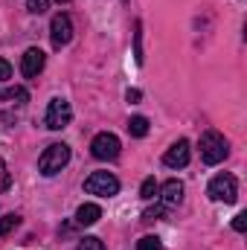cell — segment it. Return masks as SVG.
<instances>
[{
	"label": "cell",
	"mask_w": 247,
	"mask_h": 250,
	"mask_svg": "<svg viewBox=\"0 0 247 250\" xmlns=\"http://www.w3.org/2000/svg\"><path fill=\"white\" fill-rule=\"evenodd\" d=\"M67 163H70V146H67V143H53V146H47L44 154L38 157V172L47 175V178H53V175L62 172Z\"/></svg>",
	"instance_id": "6da1fadb"
},
{
	"label": "cell",
	"mask_w": 247,
	"mask_h": 250,
	"mask_svg": "<svg viewBox=\"0 0 247 250\" xmlns=\"http://www.w3.org/2000/svg\"><path fill=\"white\" fill-rule=\"evenodd\" d=\"M227 154H230V146H227L224 134H218V131H204L201 134V160L206 166H218Z\"/></svg>",
	"instance_id": "7a4b0ae2"
},
{
	"label": "cell",
	"mask_w": 247,
	"mask_h": 250,
	"mask_svg": "<svg viewBox=\"0 0 247 250\" xmlns=\"http://www.w3.org/2000/svg\"><path fill=\"white\" fill-rule=\"evenodd\" d=\"M206 195H209L212 201H218V204H236V198H239V184H236L233 175H215V178L209 181V187H206Z\"/></svg>",
	"instance_id": "3957f363"
},
{
	"label": "cell",
	"mask_w": 247,
	"mask_h": 250,
	"mask_svg": "<svg viewBox=\"0 0 247 250\" xmlns=\"http://www.w3.org/2000/svg\"><path fill=\"white\" fill-rule=\"evenodd\" d=\"M120 137L117 134H108V131H102V134H96L93 137V143H90V154L96 157V160H117L120 157Z\"/></svg>",
	"instance_id": "277c9868"
},
{
	"label": "cell",
	"mask_w": 247,
	"mask_h": 250,
	"mask_svg": "<svg viewBox=\"0 0 247 250\" xmlns=\"http://www.w3.org/2000/svg\"><path fill=\"white\" fill-rule=\"evenodd\" d=\"M84 192L87 195H99V198H111L120 192V181L111 175V172H93L87 181H84Z\"/></svg>",
	"instance_id": "5b68a950"
},
{
	"label": "cell",
	"mask_w": 247,
	"mask_h": 250,
	"mask_svg": "<svg viewBox=\"0 0 247 250\" xmlns=\"http://www.w3.org/2000/svg\"><path fill=\"white\" fill-rule=\"evenodd\" d=\"M70 120H73V108H70V102H67V99H53V102L47 105L44 125H47L50 131H62V128H67Z\"/></svg>",
	"instance_id": "8992f818"
},
{
	"label": "cell",
	"mask_w": 247,
	"mask_h": 250,
	"mask_svg": "<svg viewBox=\"0 0 247 250\" xmlns=\"http://www.w3.org/2000/svg\"><path fill=\"white\" fill-rule=\"evenodd\" d=\"M50 41H53L56 50H62V47H67V44L73 41V21H70V15L59 12V15L50 21Z\"/></svg>",
	"instance_id": "52a82bcc"
},
{
	"label": "cell",
	"mask_w": 247,
	"mask_h": 250,
	"mask_svg": "<svg viewBox=\"0 0 247 250\" xmlns=\"http://www.w3.org/2000/svg\"><path fill=\"white\" fill-rule=\"evenodd\" d=\"M44 64H47L44 50H38V47H29V50L23 53V59H21V73H23L26 79H35V76L44 70Z\"/></svg>",
	"instance_id": "ba28073f"
},
{
	"label": "cell",
	"mask_w": 247,
	"mask_h": 250,
	"mask_svg": "<svg viewBox=\"0 0 247 250\" xmlns=\"http://www.w3.org/2000/svg\"><path fill=\"white\" fill-rule=\"evenodd\" d=\"M189 157H192V148H189V143L186 140H178L166 154H163V163L169 166V169H184L186 163H189Z\"/></svg>",
	"instance_id": "9c48e42d"
},
{
	"label": "cell",
	"mask_w": 247,
	"mask_h": 250,
	"mask_svg": "<svg viewBox=\"0 0 247 250\" xmlns=\"http://www.w3.org/2000/svg\"><path fill=\"white\" fill-rule=\"evenodd\" d=\"M160 192V201H163V207L169 209V207H178L181 201H184V184L181 181H166L163 189H157Z\"/></svg>",
	"instance_id": "30bf717a"
},
{
	"label": "cell",
	"mask_w": 247,
	"mask_h": 250,
	"mask_svg": "<svg viewBox=\"0 0 247 250\" xmlns=\"http://www.w3.org/2000/svg\"><path fill=\"white\" fill-rule=\"evenodd\" d=\"M99 218H102L99 204H82V207L76 209V224H82V227H93Z\"/></svg>",
	"instance_id": "8fae6325"
},
{
	"label": "cell",
	"mask_w": 247,
	"mask_h": 250,
	"mask_svg": "<svg viewBox=\"0 0 247 250\" xmlns=\"http://www.w3.org/2000/svg\"><path fill=\"white\" fill-rule=\"evenodd\" d=\"M128 134L131 137H145L148 134V120L145 117H131L128 120Z\"/></svg>",
	"instance_id": "7c38bea8"
},
{
	"label": "cell",
	"mask_w": 247,
	"mask_h": 250,
	"mask_svg": "<svg viewBox=\"0 0 247 250\" xmlns=\"http://www.w3.org/2000/svg\"><path fill=\"white\" fill-rule=\"evenodd\" d=\"M21 224V215H15V212H9V215H3L0 218V236H9L15 227Z\"/></svg>",
	"instance_id": "4fadbf2b"
},
{
	"label": "cell",
	"mask_w": 247,
	"mask_h": 250,
	"mask_svg": "<svg viewBox=\"0 0 247 250\" xmlns=\"http://www.w3.org/2000/svg\"><path fill=\"white\" fill-rule=\"evenodd\" d=\"M157 181H154V178H145V181H143V187H140V198H143V201H151V198H154V195H157Z\"/></svg>",
	"instance_id": "5bb4252c"
},
{
	"label": "cell",
	"mask_w": 247,
	"mask_h": 250,
	"mask_svg": "<svg viewBox=\"0 0 247 250\" xmlns=\"http://www.w3.org/2000/svg\"><path fill=\"white\" fill-rule=\"evenodd\" d=\"M3 99H12V102H18V105H23V102L29 99V93H26V87H9V90L3 93Z\"/></svg>",
	"instance_id": "9a60e30c"
},
{
	"label": "cell",
	"mask_w": 247,
	"mask_h": 250,
	"mask_svg": "<svg viewBox=\"0 0 247 250\" xmlns=\"http://www.w3.org/2000/svg\"><path fill=\"white\" fill-rule=\"evenodd\" d=\"M137 250H163V242H160L157 236H143V239L137 242Z\"/></svg>",
	"instance_id": "2e32d148"
},
{
	"label": "cell",
	"mask_w": 247,
	"mask_h": 250,
	"mask_svg": "<svg viewBox=\"0 0 247 250\" xmlns=\"http://www.w3.org/2000/svg\"><path fill=\"white\" fill-rule=\"evenodd\" d=\"M160 218H166V207H163V204H160V207H151V209H145V212H143V221H145V224L160 221Z\"/></svg>",
	"instance_id": "e0dca14e"
},
{
	"label": "cell",
	"mask_w": 247,
	"mask_h": 250,
	"mask_svg": "<svg viewBox=\"0 0 247 250\" xmlns=\"http://www.w3.org/2000/svg\"><path fill=\"white\" fill-rule=\"evenodd\" d=\"M134 59L137 64H143V26L137 23V32H134Z\"/></svg>",
	"instance_id": "ac0fdd59"
},
{
	"label": "cell",
	"mask_w": 247,
	"mask_h": 250,
	"mask_svg": "<svg viewBox=\"0 0 247 250\" xmlns=\"http://www.w3.org/2000/svg\"><path fill=\"white\" fill-rule=\"evenodd\" d=\"M76 250H105V245L96 239V236H84L82 242H79V248Z\"/></svg>",
	"instance_id": "d6986e66"
},
{
	"label": "cell",
	"mask_w": 247,
	"mask_h": 250,
	"mask_svg": "<svg viewBox=\"0 0 247 250\" xmlns=\"http://www.w3.org/2000/svg\"><path fill=\"white\" fill-rule=\"evenodd\" d=\"M47 6H50V0H26V9H29L32 15H44Z\"/></svg>",
	"instance_id": "ffe728a7"
},
{
	"label": "cell",
	"mask_w": 247,
	"mask_h": 250,
	"mask_svg": "<svg viewBox=\"0 0 247 250\" xmlns=\"http://www.w3.org/2000/svg\"><path fill=\"white\" fill-rule=\"evenodd\" d=\"M9 187H12V175H9V169H6V163L0 160V192H6Z\"/></svg>",
	"instance_id": "44dd1931"
},
{
	"label": "cell",
	"mask_w": 247,
	"mask_h": 250,
	"mask_svg": "<svg viewBox=\"0 0 247 250\" xmlns=\"http://www.w3.org/2000/svg\"><path fill=\"white\" fill-rule=\"evenodd\" d=\"M233 230H236V233H245L247 230V212H239V215L233 218Z\"/></svg>",
	"instance_id": "7402d4cb"
},
{
	"label": "cell",
	"mask_w": 247,
	"mask_h": 250,
	"mask_svg": "<svg viewBox=\"0 0 247 250\" xmlns=\"http://www.w3.org/2000/svg\"><path fill=\"white\" fill-rule=\"evenodd\" d=\"M125 99H128V102H131V105H137V102H140V99H143V93H140V90H137V87H131V90H128V93H125Z\"/></svg>",
	"instance_id": "603a6c76"
},
{
	"label": "cell",
	"mask_w": 247,
	"mask_h": 250,
	"mask_svg": "<svg viewBox=\"0 0 247 250\" xmlns=\"http://www.w3.org/2000/svg\"><path fill=\"white\" fill-rule=\"evenodd\" d=\"M9 76H12V64L6 59H0V79H9Z\"/></svg>",
	"instance_id": "cb8c5ba5"
},
{
	"label": "cell",
	"mask_w": 247,
	"mask_h": 250,
	"mask_svg": "<svg viewBox=\"0 0 247 250\" xmlns=\"http://www.w3.org/2000/svg\"><path fill=\"white\" fill-rule=\"evenodd\" d=\"M56 3H70V0H56Z\"/></svg>",
	"instance_id": "d4e9b609"
}]
</instances>
